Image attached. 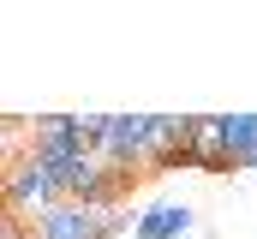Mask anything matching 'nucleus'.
<instances>
[{
	"label": "nucleus",
	"instance_id": "1",
	"mask_svg": "<svg viewBox=\"0 0 257 239\" xmlns=\"http://www.w3.org/2000/svg\"><path fill=\"white\" fill-rule=\"evenodd\" d=\"M54 203H66V191H60V179L48 174L30 150H24V162H12L6 168V215H18V221H42Z\"/></svg>",
	"mask_w": 257,
	"mask_h": 239
},
{
	"label": "nucleus",
	"instance_id": "2",
	"mask_svg": "<svg viewBox=\"0 0 257 239\" xmlns=\"http://www.w3.org/2000/svg\"><path fill=\"white\" fill-rule=\"evenodd\" d=\"M126 227L120 209H102V203H54L42 221H36V239H114Z\"/></svg>",
	"mask_w": 257,
	"mask_h": 239
},
{
	"label": "nucleus",
	"instance_id": "3",
	"mask_svg": "<svg viewBox=\"0 0 257 239\" xmlns=\"http://www.w3.org/2000/svg\"><path fill=\"white\" fill-rule=\"evenodd\" d=\"M150 126H156V114H108V132H102L96 156H102L108 168H138V174H144Z\"/></svg>",
	"mask_w": 257,
	"mask_h": 239
},
{
	"label": "nucleus",
	"instance_id": "4",
	"mask_svg": "<svg viewBox=\"0 0 257 239\" xmlns=\"http://www.w3.org/2000/svg\"><path fill=\"white\" fill-rule=\"evenodd\" d=\"M192 168L197 174H233V150H227V126L221 114H192Z\"/></svg>",
	"mask_w": 257,
	"mask_h": 239
},
{
	"label": "nucleus",
	"instance_id": "5",
	"mask_svg": "<svg viewBox=\"0 0 257 239\" xmlns=\"http://www.w3.org/2000/svg\"><path fill=\"white\" fill-rule=\"evenodd\" d=\"M192 233V209L186 203H156L138 215V239H186Z\"/></svg>",
	"mask_w": 257,
	"mask_h": 239
},
{
	"label": "nucleus",
	"instance_id": "6",
	"mask_svg": "<svg viewBox=\"0 0 257 239\" xmlns=\"http://www.w3.org/2000/svg\"><path fill=\"white\" fill-rule=\"evenodd\" d=\"M30 144H42V150H84V144H78V114H42V120H30Z\"/></svg>",
	"mask_w": 257,
	"mask_h": 239
},
{
	"label": "nucleus",
	"instance_id": "7",
	"mask_svg": "<svg viewBox=\"0 0 257 239\" xmlns=\"http://www.w3.org/2000/svg\"><path fill=\"white\" fill-rule=\"evenodd\" d=\"M221 126H227L233 168H257V114H221Z\"/></svg>",
	"mask_w": 257,
	"mask_h": 239
}]
</instances>
